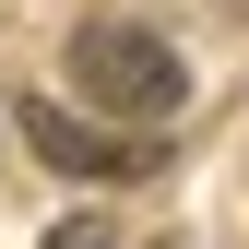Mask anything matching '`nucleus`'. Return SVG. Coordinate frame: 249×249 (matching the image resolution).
I'll return each instance as SVG.
<instances>
[{"label": "nucleus", "instance_id": "1", "mask_svg": "<svg viewBox=\"0 0 249 249\" xmlns=\"http://www.w3.org/2000/svg\"><path fill=\"white\" fill-rule=\"evenodd\" d=\"M71 95H95L107 119H131V131H166V119L190 107V71H178V48L142 36V24H83L71 36Z\"/></svg>", "mask_w": 249, "mask_h": 249}, {"label": "nucleus", "instance_id": "2", "mask_svg": "<svg viewBox=\"0 0 249 249\" xmlns=\"http://www.w3.org/2000/svg\"><path fill=\"white\" fill-rule=\"evenodd\" d=\"M24 142H36L59 178H142L154 166V131H107V119H83L59 95H24Z\"/></svg>", "mask_w": 249, "mask_h": 249}, {"label": "nucleus", "instance_id": "3", "mask_svg": "<svg viewBox=\"0 0 249 249\" xmlns=\"http://www.w3.org/2000/svg\"><path fill=\"white\" fill-rule=\"evenodd\" d=\"M48 249H107V226H95V213H71V226H59Z\"/></svg>", "mask_w": 249, "mask_h": 249}]
</instances>
